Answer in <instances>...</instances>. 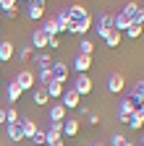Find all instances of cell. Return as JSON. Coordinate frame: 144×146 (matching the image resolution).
<instances>
[{"label":"cell","instance_id":"cell-37","mask_svg":"<svg viewBox=\"0 0 144 146\" xmlns=\"http://www.w3.org/2000/svg\"><path fill=\"white\" fill-rule=\"evenodd\" d=\"M86 123H89V125H100V115H97V112H89V115H86Z\"/></svg>","mask_w":144,"mask_h":146},{"label":"cell","instance_id":"cell-36","mask_svg":"<svg viewBox=\"0 0 144 146\" xmlns=\"http://www.w3.org/2000/svg\"><path fill=\"white\" fill-rule=\"evenodd\" d=\"M34 143H37V146H45V131H37V133H34V138H31Z\"/></svg>","mask_w":144,"mask_h":146},{"label":"cell","instance_id":"cell-34","mask_svg":"<svg viewBox=\"0 0 144 146\" xmlns=\"http://www.w3.org/2000/svg\"><path fill=\"white\" fill-rule=\"evenodd\" d=\"M31 55H34V47H31V44L19 47V60H21V63H29V60H31Z\"/></svg>","mask_w":144,"mask_h":146},{"label":"cell","instance_id":"cell-26","mask_svg":"<svg viewBox=\"0 0 144 146\" xmlns=\"http://www.w3.org/2000/svg\"><path fill=\"white\" fill-rule=\"evenodd\" d=\"M66 11H68V18H71V24H74V21H79V18H84V16H86V8H84L81 3L71 5V8H66Z\"/></svg>","mask_w":144,"mask_h":146},{"label":"cell","instance_id":"cell-35","mask_svg":"<svg viewBox=\"0 0 144 146\" xmlns=\"http://www.w3.org/2000/svg\"><path fill=\"white\" fill-rule=\"evenodd\" d=\"M123 141H126L123 133H113V136H110V146H123Z\"/></svg>","mask_w":144,"mask_h":146},{"label":"cell","instance_id":"cell-13","mask_svg":"<svg viewBox=\"0 0 144 146\" xmlns=\"http://www.w3.org/2000/svg\"><path fill=\"white\" fill-rule=\"evenodd\" d=\"M47 42H50V36L42 29H34L31 31V47L34 50H47Z\"/></svg>","mask_w":144,"mask_h":146},{"label":"cell","instance_id":"cell-23","mask_svg":"<svg viewBox=\"0 0 144 146\" xmlns=\"http://www.w3.org/2000/svg\"><path fill=\"white\" fill-rule=\"evenodd\" d=\"M121 13H126L131 21H139V3H136V0H129V3L121 8Z\"/></svg>","mask_w":144,"mask_h":146},{"label":"cell","instance_id":"cell-20","mask_svg":"<svg viewBox=\"0 0 144 146\" xmlns=\"http://www.w3.org/2000/svg\"><path fill=\"white\" fill-rule=\"evenodd\" d=\"M11 60H13V42L3 39L0 42V63H11Z\"/></svg>","mask_w":144,"mask_h":146},{"label":"cell","instance_id":"cell-43","mask_svg":"<svg viewBox=\"0 0 144 146\" xmlns=\"http://www.w3.org/2000/svg\"><path fill=\"white\" fill-rule=\"evenodd\" d=\"M123 146H136V143H134V141H129V138H126V141H123Z\"/></svg>","mask_w":144,"mask_h":146},{"label":"cell","instance_id":"cell-3","mask_svg":"<svg viewBox=\"0 0 144 146\" xmlns=\"http://www.w3.org/2000/svg\"><path fill=\"white\" fill-rule=\"evenodd\" d=\"M50 73H52V81H58V84H63L66 86V81L71 78V70H68V65L63 63V60H55L50 65Z\"/></svg>","mask_w":144,"mask_h":146},{"label":"cell","instance_id":"cell-11","mask_svg":"<svg viewBox=\"0 0 144 146\" xmlns=\"http://www.w3.org/2000/svg\"><path fill=\"white\" fill-rule=\"evenodd\" d=\"M26 13L31 21H40V18H45V0H34V3L26 5Z\"/></svg>","mask_w":144,"mask_h":146},{"label":"cell","instance_id":"cell-47","mask_svg":"<svg viewBox=\"0 0 144 146\" xmlns=\"http://www.w3.org/2000/svg\"><path fill=\"white\" fill-rule=\"evenodd\" d=\"M0 24H3V16H0Z\"/></svg>","mask_w":144,"mask_h":146},{"label":"cell","instance_id":"cell-4","mask_svg":"<svg viewBox=\"0 0 144 146\" xmlns=\"http://www.w3.org/2000/svg\"><path fill=\"white\" fill-rule=\"evenodd\" d=\"M134 112H136V104H134V102H131L129 97H123V99L118 102V112H115V115H118V120L129 125V117H131Z\"/></svg>","mask_w":144,"mask_h":146},{"label":"cell","instance_id":"cell-22","mask_svg":"<svg viewBox=\"0 0 144 146\" xmlns=\"http://www.w3.org/2000/svg\"><path fill=\"white\" fill-rule=\"evenodd\" d=\"M5 136H8L13 143H21V141H24V131H21L19 123H16V125H5Z\"/></svg>","mask_w":144,"mask_h":146},{"label":"cell","instance_id":"cell-39","mask_svg":"<svg viewBox=\"0 0 144 146\" xmlns=\"http://www.w3.org/2000/svg\"><path fill=\"white\" fill-rule=\"evenodd\" d=\"M89 112H92L89 107H76V117H86Z\"/></svg>","mask_w":144,"mask_h":146},{"label":"cell","instance_id":"cell-6","mask_svg":"<svg viewBox=\"0 0 144 146\" xmlns=\"http://www.w3.org/2000/svg\"><path fill=\"white\" fill-rule=\"evenodd\" d=\"M92 26H94V18L86 13L84 18H79V21H74V24H71V31H68V34H79V36H86V31L92 29Z\"/></svg>","mask_w":144,"mask_h":146},{"label":"cell","instance_id":"cell-5","mask_svg":"<svg viewBox=\"0 0 144 146\" xmlns=\"http://www.w3.org/2000/svg\"><path fill=\"white\" fill-rule=\"evenodd\" d=\"M113 31V13H107V11H102L100 16H97V36H105Z\"/></svg>","mask_w":144,"mask_h":146},{"label":"cell","instance_id":"cell-25","mask_svg":"<svg viewBox=\"0 0 144 146\" xmlns=\"http://www.w3.org/2000/svg\"><path fill=\"white\" fill-rule=\"evenodd\" d=\"M45 89H47V97H50V99H60V97H63V91H66L63 84H58V81H50Z\"/></svg>","mask_w":144,"mask_h":146},{"label":"cell","instance_id":"cell-48","mask_svg":"<svg viewBox=\"0 0 144 146\" xmlns=\"http://www.w3.org/2000/svg\"><path fill=\"white\" fill-rule=\"evenodd\" d=\"M139 146H144V143H139Z\"/></svg>","mask_w":144,"mask_h":146},{"label":"cell","instance_id":"cell-24","mask_svg":"<svg viewBox=\"0 0 144 146\" xmlns=\"http://www.w3.org/2000/svg\"><path fill=\"white\" fill-rule=\"evenodd\" d=\"M55 21H58L60 31H71V18H68V11H66V8H60V11L55 13Z\"/></svg>","mask_w":144,"mask_h":146},{"label":"cell","instance_id":"cell-38","mask_svg":"<svg viewBox=\"0 0 144 146\" xmlns=\"http://www.w3.org/2000/svg\"><path fill=\"white\" fill-rule=\"evenodd\" d=\"M60 47V39L58 36H50V42H47V50H58Z\"/></svg>","mask_w":144,"mask_h":146},{"label":"cell","instance_id":"cell-41","mask_svg":"<svg viewBox=\"0 0 144 146\" xmlns=\"http://www.w3.org/2000/svg\"><path fill=\"white\" fill-rule=\"evenodd\" d=\"M0 125H5V107H0Z\"/></svg>","mask_w":144,"mask_h":146},{"label":"cell","instance_id":"cell-14","mask_svg":"<svg viewBox=\"0 0 144 146\" xmlns=\"http://www.w3.org/2000/svg\"><path fill=\"white\" fill-rule=\"evenodd\" d=\"M66 112H68V110H66L60 102H55V104L47 110V117H50V123H63V120H66Z\"/></svg>","mask_w":144,"mask_h":146},{"label":"cell","instance_id":"cell-16","mask_svg":"<svg viewBox=\"0 0 144 146\" xmlns=\"http://www.w3.org/2000/svg\"><path fill=\"white\" fill-rule=\"evenodd\" d=\"M131 24H134V21H131V18L126 16V13H121V11H118V13L113 16V29H115V31H121V34H123L126 29H129Z\"/></svg>","mask_w":144,"mask_h":146},{"label":"cell","instance_id":"cell-32","mask_svg":"<svg viewBox=\"0 0 144 146\" xmlns=\"http://www.w3.org/2000/svg\"><path fill=\"white\" fill-rule=\"evenodd\" d=\"M19 120H21L19 110H16V107H8V110H5V125H16Z\"/></svg>","mask_w":144,"mask_h":146},{"label":"cell","instance_id":"cell-7","mask_svg":"<svg viewBox=\"0 0 144 146\" xmlns=\"http://www.w3.org/2000/svg\"><path fill=\"white\" fill-rule=\"evenodd\" d=\"M107 91H110V94H121V91H126L123 73H110V78H107Z\"/></svg>","mask_w":144,"mask_h":146},{"label":"cell","instance_id":"cell-42","mask_svg":"<svg viewBox=\"0 0 144 146\" xmlns=\"http://www.w3.org/2000/svg\"><path fill=\"white\" fill-rule=\"evenodd\" d=\"M47 146H66V143H63V138H60V141H55V143H47Z\"/></svg>","mask_w":144,"mask_h":146},{"label":"cell","instance_id":"cell-21","mask_svg":"<svg viewBox=\"0 0 144 146\" xmlns=\"http://www.w3.org/2000/svg\"><path fill=\"white\" fill-rule=\"evenodd\" d=\"M21 94H24V91H21V86L16 84V81H11V84H8V89H5V97H8V102H11V104H16V102L21 99Z\"/></svg>","mask_w":144,"mask_h":146},{"label":"cell","instance_id":"cell-17","mask_svg":"<svg viewBox=\"0 0 144 146\" xmlns=\"http://www.w3.org/2000/svg\"><path fill=\"white\" fill-rule=\"evenodd\" d=\"M92 68V55H76L74 58V70L76 73H86Z\"/></svg>","mask_w":144,"mask_h":146},{"label":"cell","instance_id":"cell-10","mask_svg":"<svg viewBox=\"0 0 144 146\" xmlns=\"http://www.w3.org/2000/svg\"><path fill=\"white\" fill-rule=\"evenodd\" d=\"M60 104H63L66 110H76V107H81V97L76 94L74 89H71V91H63V97H60Z\"/></svg>","mask_w":144,"mask_h":146},{"label":"cell","instance_id":"cell-8","mask_svg":"<svg viewBox=\"0 0 144 146\" xmlns=\"http://www.w3.org/2000/svg\"><path fill=\"white\" fill-rule=\"evenodd\" d=\"M126 97H129V99H131L136 107H139V104H144V78H139V81L131 86V91H129Z\"/></svg>","mask_w":144,"mask_h":146},{"label":"cell","instance_id":"cell-1","mask_svg":"<svg viewBox=\"0 0 144 146\" xmlns=\"http://www.w3.org/2000/svg\"><path fill=\"white\" fill-rule=\"evenodd\" d=\"M92 89H94V81L89 73H76V78H74V91L79 97H86V94H92Z\"/></svg>","mask_w":144,"mask_h":146},{"label":"cell","instance_id":"cell-40","mask_svg":"<svg viewBox=\"0 0 144 146\" xmlns=\"http://www.w3.org/2000/svg\"><path fill=\"white\" fill-rule=\"evenodd\" d=\"M139 24L144 26V5H139Z\"/></svg>","mask_w":144,"mask_h":146},{"label":"cell","instance_id":"cell-19","mask_svg":"<svg viewBox=\"0 0 144 146\" xmlns=\"http://www.w3.org/2000/svg\"><path fill=\"white\" fill-rule=\"evenodd\" d=\"M0 11L5 13V18H16L19 16V0H3V3H0Z\"/></svg>","mask_w":144,"mask_h":146},{"label":"cell","instance_id":"cell-29","mask_svg":"<svg viewBox=\"0 0 144 146\" xmlns=\"http://www.w3.org/2000/svg\"><path fill=\"white\" fill-rule=\"evenodd\" d=\"M121 39H123V34H121V31H115V29H113V31H110V34H107V36H105V47H110V50H115V47H118V44H121Z\"/></svg>","mask_w":144,"mask_h":146},{"label":"cell","instance_id":"cell-44","mask_svg":"<svg viewBox=\"0 0 144 146\" xmlns=\"http://www.w3.org/2000/svg\"><path fill=\"white\" fill-rule=\"evenodd\" d=\"M139 143H144V133H141V136H139Z\"/></svg>","mask_w":144,"mask_h":146},{"label":"cell","instance_id":"cell-30","mask_svg":"<svg viewBox=\"0 0 144 146\" xmlns=\"http://www.w3.org/2000/svg\"><path fill=\"white\" fill-rule=\"evenodd\" d=\"M34 60H37V68H40V70L52 65V58H50V52H37V55H34Z\"/></svg>","mask_w":144,"mask_h":146},{"label":"cell","instance_id":"cell-28","mask_svg":"<svg viewBox=\"0 0 144 146\" xmlns=\"http://www.w3.org/2000/svg\"><path fill=\"white\" fill-rule=\"evenodd\" d=\"M47 102H50L47 89H45V86H37V89H34V104H37V107H45Z\"/></svg>","mask_w":144,"mask_h":146},{"label":"cell","instance_id":"cell-9","mask_svg":"<svg viewBox=\"0 0 144 146\" xmlns=\"http://www.w3.org/2000/svg\"><path fill=\"white\" fill-rule=\"evenodd\" d=\"M60 138H63V123H52L47 131H45V146L47 143H55Z\"/></svg>","mask_w":144,"mask_h":146},{"label":"cell","instance_id":"cell-15","mask_svg":"<svg viewBox=\"0 0 144 146\" xmlns=\"http://www.w3.org/2000/svg\"><path fill=\"white\" fill-rule=\"evenodd\" d=\"M79 117H66L63 120V136H71V138H76L79 136Z\"/></svg>","mask_w":144,"mask_h":146},{"label":"cell","instance_id":"cell-45","mask_svg":"<svg viewBox=\"0 0 144 146\" xmlns=\"http://www.w3.org/2000/svg\"><path fill=\"white\" fill-rule=\"evenodd\" d=\"M21 3H26V5H29V3H34V0H21Z\"/></svg>","mask_w":144,"mask_h":146},{"label":"cell","instance_id":"cell-12","mask_svg":"<svg viewBox=\"0 0 144 146\" xmlns=\"http://www.w3.org/2000/svg\"><path fill=\"white\" fill-rule=\"evenodd\" d=\"M40 29H42L47 36H58V34H60V26H58V21H55V16H45Z\"/></svg>","mask_w":144,"mask_h":146},{"label":"cell","instance_id":"cell-33","mask_svg":"<svg viewBox=\"0 0 144 146\" xmlns=\"http://www.w3.org/2000/svg\"><path fill=\"white\" fill-rule=\"evenodd\" d=\"M92 52H94V42L84 36V39L79 42V55H92Z\"/></svg>","mask_w":144,"mask_h":146},{"label":"cell","instance_id":"cell-49","mask_svg":"<svg viewBox=\"0 0 144 146\" xmlns=\"http://www.w3.org/2000/svg\"><path fill=\"white\" fill-rule=\"evenodd\" d=\"M0 3H3V0H0Z\"/></svg>","mask_w":144,"mask_h":146},{"label":"cell","instance_id":"cell-27","mask_svg":"<svg viewBox=\"0 0 144 146\" xmlns=\"http://www.w3.org/2000/svg\"><path fill=\"white\" fill-rule=\"evenodd\" d=\"M129 128H131V131H141V128H144V115H141L139 107H136V112L129 117Z\"/></svg>","mask_w":144,"mask_h":146},{"label":"cell","instance_id":"cell-31","mask_svg":"<svg viewBox=\"0 0 144 146\" xmlns=\"http://www.w3.org/2000/svg\"><path fill=\"white\" fill-rule=\"evenodd\" d=\"M141 31H144V26H141L139 21H134V24H131L129 29H126L123 34H126V36H129V39H139V36H141Z\"/></svg>","mask_w":144,"mask_h":146},{"label":"cell","instance_id":"cell-46","mask_svg":"<svg viewBox=\"0 0 144 146\" xmlns=\"http://www.w3.org/2000/svg\"><path fill=\"white\" fill-rule=\"evenodd\" d=\"M92 146H105V143H100V141H97V143H92Z\"/></svg>","mask_w":144,"mask_h":146},{"label":"cell","instance_id":"cell-2","mask_svg":"<svg viewBox=\"0 0 144 146\" xmlns=\"http://www.w3.org/2000/svg\"><path fill=\"white\" fill-rule=\"evenodd\" d=\"M13 81L21 86V91H31V89H37V78H34V70H19Z\"/></svg>","mask_w":144,"mask_h":146},{"label":"cell","instance_id":"cell-18","mask_svg":"<svg viewBox=\"0 0 144 146\" xmlns=\"http://www.w3.org/2000/svg\"><path fill=\"white\" fill-rule=\"evenodd\" d=\"M19 125H21V131H24V138H34V133L40 131L37 123H34L31 117H21V120H19Z\"/></svg>","mask_w":144,"mask_h":146}]
</instances>
